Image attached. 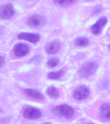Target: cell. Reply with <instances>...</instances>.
<instances>
[{
	"mask_svg": "<svg viewBox=\"0 0 110 124\" xmlns=\"http://www.w3.org/2000/svg\"><path fill=\"white\" fill-rule=\"evenodd\" d=\"M53 111L59 116L67 119H71L75 114L74 108L66 104L57 106L54 108Z\"/></svg>",
	"mask_w": 110,
	"mask_h": 124,
	"instance_id": "obj_1",
	"label": "cell"
},
{
	"mask_svg": "<svg viewBox=\"0 0 110 124\" xmlns=\"http://www.w3.org/2000/svg\"><path fill=\"white\" fill-rule=\"evenodd\" d=\"M98 65L94 62L87 63L80 69L79 73L83 78H88L93 75L97 71Z\"/></svg>",
	"mask_w": 110,
	"mask_h": 124,
	"instance_id": "obj_2",
	"label": "cell"
},
{
	"mask_svg": "<svg viewBox=\"0 0 110 124\" xmlns=\"http://www.w3.org/2000/svg\"><path fill=\"white\" fill-rule=\"evenodd\" d=\"M90 94L89 89L84 85L77 87L73 93V98L77 101L84 100L88 98Z\"/></svg>",
	"mask_w": 110,
	"mask_h": 124,
	"instance_id": "obj_3",
	"label": "cell"
},
{
	"mask_svg": "<svg viewBox=\"0 0 110 124\" xmlns=\"http://www.w3.org/2000/svg\"><path fill=\"white\" fill-rule=\"evenodd\" d=\"M47 20L44 16L39 15H35L29 17L27 22L30 27L35 28H41L46 24Z\"/></svg>",
	"mask_w": 110,
	"mask_h": 124,
	"instance_id": "obj_4",
	"label": "cell"
},
{
	"mask_svg": "<svg viewBox=\"0 0 110 124\" xmlns=\"http://www.w3.org/2000/svg\"><path fill=\"white\" fill-rule=\"evenodd\" d=\"M23 115L25 118L28 120H36L42 117V113L38 108L28 107L24 109Z\"/></svg>",
	"mask_w": 110,
	"mask_h": 124,
	"instance_id": "obj_5",
	"label": "cell"
},
{
	"mask_svg": "<svg viewBox=\"0 0 110 124\" xmlns=\"http://www.w3.org/2000/svg\"><path fill=\"white\" fill-rule=\"evenodd\" d=\"M15 14V10L12 4H7L0 7V17L1 19H10Z\"/></svg>",
	"mask_w": 110,
	"mask_h": 124,
	"instance_id": "obj_6",
	"label": "cell"
},
{
	"mask_svg": "<svg viewBox=\"0 0 110 124\" xmlns=\"http://www.w3.org/2000/svg\"><path fill=\"white\" fill-rule=\"evenodd\" d=\"M29 51V46L24 43L17 44L13 48V54L16 57H21L25 56L28 54Z\"/></svg>",
	"mask_w": 110,
	"mask_h": 124,
	"instance_id": "obj_7",
	"label": "cell"
},
{
	"mask_svg": "<svg viewBox=\"0 0 110 124\" xmlns=\"http://www.w3.org/2000/svg\"><path fill=\"white\" fill-rule=\"evenodd\" d=\"M98 115L102 121H110V104L104 103L101 104L99 108Z\"/></svg>",
	"mask_w": 110,
	"mask_h": 124,
	"instance_id": "obj_8",
	"label": "cell"
},
{
	"mask_svg": "<svg viewBox=\"0 0 110 124\" xmlns=\"http://www.w3.org/2000/svg\"><path fill=\"white\" fill-rule=\"evenodd\" d=\"M108 22V19L105 16L99 18L95 24L91 27V30L92 32L95 35L99 34L101 32L102 29Z\"/></svg>",
	"mask_w": 110,
	"mask_h": 124,
	"instance_id": "obj_9",
	"label": "cell"
},
{
	"mask_svg": "<svg viewBox=\"0 0 110 124\" xmlns=\"http://www.w3.org/2000/svg\"><path fill=\"white\" fill-rule=\"evenodd\" d=\"M17 38L20 39L27 41L33 43H37L40 40V35L37 34L22 32L19 34Z\"/></svg>",
	"mask_w": 110,
	"mask_h": 124,
	"instance_id": "obj_10",
	"label": "cell"
},
{
	"mask_svg": "<svg viewBox=\"0 0 110 124\" xmlns=\"http://www.w3.org/2000/svg\"><path fill=\"white\" fill-rule=\"evenodd\" d=\"M24 93L29 97L38 101L43 100L45 99L44 96L40 92L33 89H24Z\"/></svg>",
	"mask_w": 110,
	"mask_h": 124,
	"instance_id": "obj_11",
	"label": "cell"
},
{
	"mask_svg": "<svg viewBox=\"0 0 110 124\" xmlns=\"http://www.w3.org/2000/svg\"><path fill=\"white\" fill-rule=\"evenodd\" d=\"M61 47L60 43L58 42H52L48 44L46 47V52L49 54L54 55L56 53Z\"/></svg>",
	"mask_w": 110,
	"mask_h": 124,
	"instance_id": "obj_12",
	"label": "cell"
},
{
	"mask_svg": "<svg viewBox=\"0 0 110 124\" xmlns=\"http://www.w3.org/2000/svg\"><path fill=\"white\" fill-rule=\"evenodd\" d=\"M77 1L74 0H54L53 2L55 4L59 5L60 6L66 7L75 3Z\"/></svg>",
	"mask_w": 110,
	"mask_h": 124,
	"instance_id": "obj_13",
	"label": "cell"
},
{
	"mask_svg": "<svg viewBox=\"0 0 110 124\" xmlns=\"http://www.w3.org/2000/svg\"><path fill=\"white\" fill-rule=\"evenodd\" d=\"M47 93L51 97L56 98L59 96V92L55 87H52L48 89L47 91Z\"/></svg>",
	"mask_w": 110,
	"mask_h": 124,
	"instance_id": "obj_14",
	"label": "cell"
},
{
	"mask_svg": "<svg viewBox=\"0 0 110 124\" xmlns=\"http://www.w3.org/2000/svg\"><path fill=\"white\" fill-rule=\"evenodd\" d=\"M89 42L87 38L82 37L77 38L75 41V44L77 46H87Z\"/></svg>",
	"mask_w": 110,
	"mask_h": 124,
	"instance_id": "obj_15",
	"label": "cell"
},
{
	"mask_svg": "<svg viewBox=\"0 0 110 124\" xmlns=\"http://www.w3.org/2000/svg\"><path fill=\"white\" fill-rule=\"evenodd\" d=\"M64 71L63 70L56 72H51L48 74V77L51 79H57L61 77L63 74Z\"/></svg>",
	"mask_w": 110,
	"mask_h": 124,
	"instance_id": "obj_16",
	"label": "cell"
},
{
	"mask_svg": "<svg viewBox=\"0 0 110 124\" xmlns=\"http://www.w3.org/2000/svg\"><path fill=\"white\" fill-rule=\"evenodd\" d=\"M59 62V60L57 58H51L48 60L47 64L50 67L55 68L58 64Z\"/></svg>",
	"mask_w": 110,
	"mask_h": 124,
	"instance_id": "obj_17",
	"label": "cell"
},
{
	"mask_svg": "<svg viewBox=\"0 0 110 124\" xmlns=\"http://www.w3.org/2000/svg\"><path fill=\"white\" fill-rule=\"evenodd\" d=\"M103 7L101 5H97L95 7L91 12V15L92 16H95L98 15L103 10Z\"/></svg>",
	"mask_w": 110,
	"mask_h": 124,
	"instance_id": "obj_18",
	"label": "cell"
},
{
	"mask_svg": "<svg viewBox=\"0 0 110 124\" xmlns=\"http://www.w3.org/2000/svg\"><path fill=\"white\" fill-rule=\"evenodd\" d=\"M43 60V57L40 55H37L32 58L29 61V63L36 64L40 62Z\"/></svg>",
	"mask_w": 110,
	"mask_h": 124,
	"instance_id": "obj_19",
	"label": "cell"
},
{
	"mask_svg": "<svg viewBox=\"0 0 110 124\" xmlns=\"http://www.w3.org/2000/svg\"><path fill=\"white\" fill-rule=\"evenodd\" d=\"M5 63V59L3 56H0V68H2L4 66Z\"/></svg>",
	"mask_w": 110,
	"mask_h": 124,
	"instance_id": "obj_20",
	"label": "cell"
},
{
	"mask_svg": "<svg viewBox=\"0 0 110 124\" xmlns=\"http://www.w3.org/2000/svg\"><path fill=\"white\" fill-rule=\"evenodd\" d=\"M108 49H109V50L110 51V43L109 44L108 46Z\"/></svg>",
	"mask_w": 110,
	"mask_h": 124,
	"instance_id": "obj_21",
	"label": "cell"
},
{
	"mask_svg": "<svg viewBox=\"0 0 110 124\" xmlns=\"http://www.w3.org/2000/svg\"><path fill=\"white\" fill-rule=\"evenodd\" d=\"M48 124V123H46V124Z\"/></svg>",
	"mask_w": 110,
	"mask_h": 124,
	"instance_id": "obj_22",
	"label": "cell"
},
{
	"mask_svg": "<svg viewBox=\"0 0 110 124\" xmlns=\"http://www.w3.org/2000/svg\"></svg>",
	"mask_w": 110,
	"mask_h": 124,
	"instance_id": "obj_23",
	"label": "cell"
}]
</instances>
